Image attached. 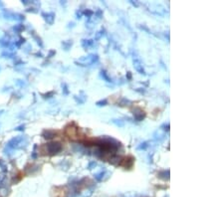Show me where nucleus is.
<instances>
[{
	"mask_svg": "<svg viewBox=\"0 0 224 197\" xmlns=\"http://www.w3.org/2000/svg\"><path fill=\"white\" fill-rule=\"evenodd\" d=\"M101 75H102V77H104L105 80H107V82H112V80H111V79L109 78V77H108L107 73L105 72V71H102V72H101Z\"/></svg>",
	"mask_w": 224,
	"mask_h": 197,
	"instance_id": "9b49d317",
	"label": "nucleus"
},
{
	"mask_svg": "<svg viewBox=\"0 0 224 197\" xmlns=\"http://www.w3.org/2000/svg\"><path fill=\"white\" fill-rule=\"evenodd\" d=\"M42 135H43L44 138H47V139H51L53 138L54 136L56 135V133L54 130H44V133H42Z\"/></svg>",
	"mask_w": 224,
	"mask_h": 197,
	"instance_id": "423d86ee",
	"label": "nucleus"
},
{
	"mask_svg": "<svg viewBox=\"0 0 224 197\" xmlns=\"http://www.w3.org/2000/svg\"><path fill=\"white\" fill-rule=\"evenodd\" d=\"M42 15L44 16V19L46 20V22L48 24H53L54 20H55V14L53 12H49V13H42Z\"/></svg>",
	"mask_w": 224,
	"mask_h": 197,
	"instance_id": "39448f33",
	"label": "nucleus"
},
{
	"mask_svg": "<svg viewBox=\"0 0 224 197\" xmlns=\"http://www.w3.org/2000/svg\"><path fill=\"white\" fill-rule=\"evenodd\" d=\"M3 16H4V18L11 19V20H24V16L21 15V14L13 13V12H10V11H6V10H4Z\"/></svg>",
	"mask_w": 224,
	"mask_h": 197,
	"instance_id": "7ed1b4c3",
	"label": "nucleus"
},
{
	"mask_svg": "<svg viewBox=\"0 0 224 197\" xmlns=\"http://www.w3.org/2000/svg\"><path fill=\"white\" fill-rule=\"evenodd\" d=\"M24 127H25V125L23 124V125H20V127H16L15 130H24Z\"/></svg>",
	"mask_w": 224,
	"mask_h": 197,
	"instance_id": "2eb2a0df",
	"label": "nucleus"
},
{
	"mask_svg": "<svg viewBox=\"0 0 224 197\" xmlns=\"http://www.w3.org/2000/svg\"><path fill=\"white\" fill-rule=\"evenodd\" d=\"M24 141L23 136H16V138H13L12 139H10L9 141L7 142L6 144V148H9V149L13 150L15 148L21 147L22 142Z\"/></svg>",
	"mask_w": 224,
	"mask_h": 197,
	"instance_id": "f03ea898",
	"label": "nucleus"
},
{
	"mask_svg": "<svg viewBox=\"0 0 224 197\" xmlns=\"http://www.w3.org/2000/svg\"><path fill=\"white\" fill-rule=\"evenodd\" d=\"M3 112H4V111H3V110H1V111H0V116H1V115H2V114H3Z\"/></svg>",
	"mask_w": 224,
	"mask_h": 197,
	"instance_id": "dca6fc26",
	"label": "nucleus"
},
{
	"mask_svg": "<svg viewBox=\"0 0 224 197\" xmlns=\"http://www.w3.org/2000/svg\"><path fill=\"white\" fill-rule=\"evenodd\" d=\"M43 147L46 148V153L49 155H55L62 150V144L60 142H50Z\"/></svg>",
	"mask_w": 224,
	"mask_h": 197,
	"instance_id": "f257e3e1",
	"label": "nucleus"
},
{
	"mask_svg": "<svg viewBox=\"0 0 224 197\" xmlns=\"http://www.w3.org/2000/svg\"><path fill=\"white\" fill-rule=\"evenodd\" d=\"M107 104H108V101L105 99V100H102V101H100V102H98L97 105H99V107H102V105H106Z\"/></svg>",
	"mask_w": 224,
	"mask_h": 197,
	"instance_id": "f8f14e48",
	"label": "nucleus"
},
{
	"mask_svg": "<svg viewBox=\"0 0 224 197\" xmlns=\"http://www.w3.org/2000/svg\"><path fill=\"white\" fill-rule=\"evenodd\" d=\"M1 57H3V58H13L14 54L10 53V52H7V51H4V52L1 54Z\"/></svg>",
	"mask_w": 224,
	"mask_h": 197,
	"instance_id": "1a4fd4ad",
	"label": "nucleus"
},
{
	"mask_svg": "<svg viewBox=\"0 0 224 197\" xmlns=\"http://www.w3.org/2000/svg\"><path fill=\"white\" fill-rule=\"evenodd\" d=\"M24 25L23 24H17L13 27V30L15 31V33H21L24 30Z\"/></svg>",
	"mask_w": 224,
	"mask_h": 197,
	"instance_id": "6e6552de",
	"label": "nucleus"
},
{
	"mask_svg": "<svg viewBox=\"0 0 224 197\" xmlns=\"http://www.w3.org/2000/svg\"><path fill=\"white\" fill-rule=\"evenodd\" d=\"M134 116H135V119H137V121H143L144 119V116H146V114H144L143 111H141V108H135L134 111Z\"/></svg>",
	"mask_w": 224,
	"mask_h": 197,
	"instance_id": "20e7f679",
	"label": "nucleus"
},
{
	"mask_svg": "<svg viewBox=\"0 0 224 197\" xmlns=\"http://www.w3.org/2000/svg\"><path fill=\"white\" fill-rule=\"evenodd\" d=\"M64 87V91H65V95H68V94H69V91H68V88H67V85L66 84H63V85H62V88H63Z\"/></svg>",
	"mask_w": 224,
	"mask_h": 197,
	"instance_id": "4468645a",
	"label": "nucleus"
},
{
	"mask_svg": "<svg viewBox=\"0 0 224 197\" xmlns=\"http://www.w3.org/2000/svg\"><path fill=\"white\" fill-rule=\"evenodd\" d=\"M77 131H78V130H77V128H75V127H69L66 128V133H67V135L70 136V138H74V135L77 133Z\"/></svg>",
	"mask_w": 224,
	"mask_h": 197,
	"instance_id": "0eeeda50",
	"label": "nucleus"
},
{
	"mask_svg": "<svg viewBox=\"0 0 224 197\" xmlns=\"http://www.w3.org/2000/svg\"><path fill=\"white\" fill-rule=\"evenodd\" d=\"M147 147V144H146V142H143V144H141L140 146H138V149H144V148H146Z\"/></svg>",
	"mask_w": 224,
	"mask_h": 197,
	"instance_id": "ddd939ff",
	"label": "nucleus"
},
{
	"mask_svg": "<svg viewBox=\"0 0 224 197\" xmlns=\"http://www.w3.org/2000/svg\"><path fill=\"white\" fill-rule=\"evenodd\" d=\"M105 172H106V171H101L100 173L96 174V175H95V178L97 179L98 181H101L102 179H103V177H104V175H105Z\"/></svg>",
	"mask_w": 224,
	"mask_h": 197,
	"instance_id": "9d476101",
	"label": "nucleus"
}]
</instances>
